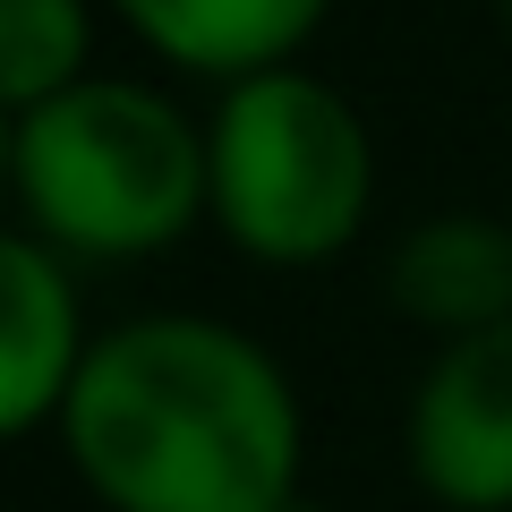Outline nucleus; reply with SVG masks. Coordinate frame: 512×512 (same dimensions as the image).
<instances>
[{
    "label": "nucleus",
    "mask_w": 512,
    "mask_h": 512,
    "mask_svg": "<svg viewBox=\"0 0 512 512\" xmlns=\"http://www.w3.org/2000/svg\"><path fill=\"white\" fill-rule=\"evenodd\" d=\"M60 444L111 512H282L308 427L265 342L163 308L94 333L60 402Z\"/></svg>",
    "instance_id": "1"
},
{
    "label": "nucleus",
    "mask_w": 512,
    "mask_h": 512,
    "mask_svg": "<svg viewBox=\"0 0 512 512\" xmlns=\"http://www.w3.org/2000/svg\"><path fill=\"white\" fill-rule=\"evenodd\" d=\"M9 188L18 231L43 248L154 256L205 222V128L137 77H77L35 111H9Z\"/></svg>",
    "instance_id": "2"
},
{
    "label": "nucleus",
    "mask_w": 512,
    "mask_h": 512,
    "mask_svg": "<svg viewBox=\"0 0 512 512\" xmlns=\"http://www.w3.org/2000/svg\"><path fill=\"white\" fill-rule=\"evenodd\" d=\"M376 205V146L316 69H256L205 120V214L256 265H325Z\"/></svg>",
    "instance_id": "3"
},
{
    "label": "nucleus",
    "mask_w": 512,
    "mask_h": 512,
    "mask_svg": "<svg viewBox=\"0 0 512 512\" xmlns=\"http://www.w3.org/2000/svg\"><path fill=\"white\" fill-rule=\"evenodd\" d=\"M402 453L444 512H512V325L436 342L402 410Z\"/></svg>",
    "instance_id": "4"
},
{
    "label": "nucleus",
    "mask_w": 512,
    "mask_h": 512,
    "mask_svg": "<svg viewBox=\"0 0 512 512\" xmlns=\"http://www.w3.org/2000/svg\"><path fill=\"white\" fill-rule=\"evenodd\" d=\"M94 333L77 308L69 256L43 248L35 231L0 239V427L9 436H43L60 427L77 367H86Z\"/></svg>",
    "instance_id": "5"
},
{
    "label": "nucleus",
    "mask_w": 512,
    "mask_h": 512,
    "mask_svg": "<svg viewBox=\"0 0 512 512\" xmlns=\"http://www.w3.org/2000/svg\"><path fill=\"white\" fill-rule=\"evenodd\" d=\"M111 9L154 60L214 77V86H239L256 69H291L308 52V35L333 18V0H111Z\"/></svg>",
    "instance_id": "6"
},
{
    "label": "nucleus",
    "mask_w": 512,
    "mask_h": 512,
    "mask_svg": "<svg viewBox=\"0 0 512 512\" xmlns=\"http://www.w3.org/2000/svg\"><path fill=\"white\" fill-rule=\"evenodd\" d=\"M384 299L436 342L512 325V231L487 214H427L384 265Z\"/></svg>",
    "instance_id": "7"
},
{
    "label": "nucleus",
    "mask_w": 512,
    "mask_h": 512,
    "mask_svg": "<svg viewBox=\"0 0 512 512\" xmlns=\"http://www.w3.org/2000/svg\"><path fill=\"white\" fill-rule=\"evenodd\" d=\"M94 60V9L86 0H0V103L35 111L69 94Z\"/></svg>",
    "instance_id": "8"
},
{
    "label": "nucleus",
    "mask_w": 512,
    "mask_h": 512,
    "mask_svg": "<svg viewBox=\"0 0 512 512\" xmlns=\"http://www.w3.org/2000/svg\"><path fill=\"white\" fill-rule=\"evenodd\" d=\"M282 512H325V504H316V495H291V504H282Z\"/></svg>",
    "instance_id": "9"
}]
</instances>
